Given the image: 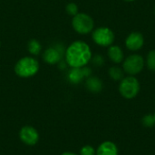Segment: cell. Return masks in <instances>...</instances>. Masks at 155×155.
<instances>
[{
    "instance_id": "9c48e42d",
    "label": "cell",
    "mask_w": 155,
    "mask_h": 155,
    "mask_svg": "<svg viewBox=\"0 0 155 155\" xmlns=\"http://www.w3.org/2000/svg\"><path fill=\"white\" fill-rule=\"evenodd\" d=\"M144 39L141 33L138 32H133L131 33L126 40H125V45L127 49L130 51H138L143 46Z\"/></svg>"
},
{
    "instance_id": "8fae6325",
    "label": "cell",
    "mask_w": 155,
    "mask_h": 155,
    "mask_svg": "<svg viewBox=\"0 0 155 155\" xmlns=\"http://www.w3.org/2000/svg\"><path fill=\"white\" fill-rule=\"evenodd\" d=\"M108 57L114 64H120L124 61V55L122 48L118 45H111L108 49Z\"/></svg>"
},
{
    "instance_id": "7402d4cb",
    "label": "cell",
    "mask_w": 155,
    "mask_h": 155,
    "mask_svg": "<svg viewBox=\"0 0 155 155\" xmlns=\"http://www.w3.org/2000/svg\"><path fill=\"white\" fill-rule=\"evenodd\" d=\"M124 1H126V2H133V1H134V0H124Z\"/></svg>"
},
{
    "instance_id": "5b68a950",
    "label": "cell",
    "mask_w": 155,
    "mask_h": 155,
    "mask_svg": "<svg viewBox=\"0 0 155 155\" xmlns=\"http://www.w3.org/2000/svg\"><path fill=\"white\" fill-rule=\"evenodd\" d=\"M144 67V59L140 54H131L124 59L123 68L125 73L129 75H136L142 72Z\"/></svg>"
},
{
    "instance_id": "7a4b0ae2",
    "label": "cell",
    "mask_w": 155,
    "mask_h": 155,
    "mask_svg": "<svg viewBox=\"0 0 155 155\" xmlns=\"http://www.w3.org/2000/svg\"><path fill=\"white\" fill-rule=\"evenodd\" d=\"M39 70V64L36 59L25 56L21 58L15 66V74L23 78H27L34 76Z\"/></svg>"
},
{
    "instance_id": "cb8c5ba5",
    "label": "cell",
    "mask_w": 155,
    "mask_h": 155,
    "mask_svg": "<svg viewBox=\"0 0 155 155\" xmlns=\"http://www.w3.org/2000/svg\"><path fill=\"white\" fill-rule=\"evenodd\" d=\"M154 11H155V9H154Z\"/></svg>"
},
{
    "instance_id": "ba28073f",
    "label": "cell",
    "mask_w": 155,
    "mask_h": 155,
    "mask_svg": "<svg viewBox=\"0 0 155 155\" xmlns=\"http://www.w3.org/2000/svg\"><path fill=\"white\" fill-rule=\"evenodd\" d=\"M65 54V51L64 49V46L61 45H56L54 46L49 47L48 49H46L44 53V60L49 64H58L64 54Z\"/></svg>"
},
{
    "instance_id": "7c38bea8",
    "label": "cell",
    "mask_w": 155,
    "mask_h": 155,
    "mask_svg": "<svg viewBox=\"0 0 155 155\" xmlns=\"http://www.w3.org/2000/svg\"><path fill=\"white\" fill-rule=\"evenodd\" d=\"M85 86L87 90L91 93H100L103 89V83L102 81L96 76H89L86 79Z\"/></svg>"
},
{
    "instance_id": "4fadbf2b",
    "label": "cell",
    "mask_w": 155,
    "mask_h": 155,
    "mask_svg": "<svg viewBox=\"0 0 155 155\" xmlns=\"http://www.w3.org/2000/svg\"><path fill=\"white\" fill-rule=\"evenodd\" d=\"M68 80L70 83L72 84H77L79 83H81L83 81L84 77V72H83V67L81 68H72L69 73H68Z\"/></svg>"
},
{
    "instance_id": "e0dca14e",
    "label": "cell",
    "mask_w": 155,
    "mask_h": 155,
    "mask_svg": "<svg viewBox=\"0 0 155 155\" xmlns=\"http://www.w3.org/2000/svg\"><path fill=\"white\" fill-rule=\"evenodd\" d=\"M79 155H96V150L91 145H84L80 149Z\"/></svg>"
},
{
    "instance_id": "2e32d148",
    "label": "cell",
    "mask_w": 155,
    "mask_h": 155,
    "mask_svg": "<svg viewBox=\"0 0 155 155\" xmlns=\"http://www.w3.org/2000/svg\"><path fill=\"white\" fill-rule=\"evenodd\" d=\"M146 65L149 70L155 72V50H152L147 54Z\"/></svg>"
},
{
    "instance_id": "44dd1931",
    "label": "cell",
    "mask_w": 155,
    "mask_h": 155,
    "mask_svg": "<svg viewBox=\"0 0 155 155\" xmlns=\"http://www.w3.org/2000/svg\"><path fill=\"white\" fill-rule=\"evenodd\" d=\"M61 155H78V154H76V153H72V152H64V153H63Z\"/></svg>"
},
{
    "instance_id": "8992f818",
    "label": "cell",
    "mask_w": 155,
    "mask_h": 155,
    "mask_svg": "<svg viewBox=\"0 0 155 155\" xmlns=\"http://www.w3.org/2000/svg\"><path fill=\"white\" fill-rule=\"evenodd\" d=\"M93 40L100 46H111L114 41V34L108 27H98L93 32Z\"/></svg>"
},
{
    "instance_id": "ffe728a7",
    "label": "cell",
    "mask_w": 155,
    "mask_h": 155,
    "mask_svg": "<svg viewBox=\"0 0 155 155\" xmlns=\"http://www.w3.org/2000/svg\"><path fill=\"white\" fill-rule=\"evenodd\" d=\"M93 63L94 65L96 66H101L104 64V57L102 55H95L94 58H93Z\"/></svg>"
},
{
    "instance_id": "ac0fdd59",
    "label": "cell",
    "mask_w": 155,
    "mask_h": 155,
    "mask_svg": "<svg viewBox=\"0 0 155 155\" xmlns=\"http://www.w3.org/2000/svg\"><path fill=\"white\" fill-rule=\"evenodd\" d=\"M143 124L145 127H149V128L153 127L155 124L153 115H152V114H147V115H145V116L143 118Z\"/></svg>"
},
{
    "instance_id": "30bf717a",
    "label": "cell",
    "mask_w": 155,
    "mask_h": 155,
    "mask_svg": "<svg viewBox=\"0 0 155 155\" xmlns=\"http://www.w3.org/2000/svg\"><path fill=\"white\" fill-rule=\"evenodd\" d=\"M96 155H118V148L113 142L105 141L96 149Z\"/></svg>"
},
{
    "instance_id": "d6986e66",
    "label": "cell",
    "mask_w": 155,
    "mask_h": 155,
    "mask_svg": "<svg viewBox=\"0 0 155 155\" xmlns=\"http://www.w3.org/2000/svg\"><path fill=\"white\" fill-rule=\"evenodd\" d=\"M66 12L70 15L74 16L78 14V6L74 3H70L66 5Z\"/></svg>"
},
{
    "instance_id": "9a60e30c",
    "label": "cell",
    "mask_w": 155,
    "mask_h": 155,
    "mask_svg": "<svg viewBox=\"0 0 155 155\" xmlns=\"http://www.w3.org/2000/svg\"><path fill=\"white\" fill-rule=\"evenodd\" d=\"M27 48H28V51L32 54H38L41 52L42 46H41V45H40V43L38 41L33 39V40H31V41L28 42Z\"/></svg>"
},
{
    "instance_id": "52a82bcc",
    "label": "cell",
    "mask_w": 155,
    "mask_h": 155,
    "mask_svg": "<svg viewBox=\"0 0 155 155\" xmlns=\"http://www.w3.org/2000/svg\"><path fill=\"white\" fill-rule=\"evenodd\" d=\"M18 136L20 141L28 146H34L39 141V133L38 131L31 126V125H25L23 126L18 133Z\"/></svg>"
},
{
    "instance_id": "6da1fadb",
    "label": "cell",
    "mask_w": 155,
    "mask_h": 155,
    "mask_svg": "<svg viewBox=\"0 0 155 155\" xmlns=\"http://www.w3.org/2000/svg\"><path fill=\"white\" fill-rule=\"evenodd\" d=\"M66 64L72 68H81L85 66L92 58L90 46L83 41L72 43L65 50Z\"/></svg>"
},
{
    "instance_id": "5bb4252c",
    "label": "cell",
    "mask_w": 155,
    "mask_h": 155,
    "mask_svg": "<svg viewBox=\"0 0 155 155\" xmlns=\"http://www.w3.org/2000/svg\"><path fill=\"white\" fill-rule=\"evenodd\" d=\"M109 75L114 81H120L124 78V71L117 66H113L109 69Z\"/></svg>"
},
{
    "instance_id": "3957f363",
    "label": "cell",
    "mask_w": 155,
    "mask_h": 155,
    "mask_svg": "<svg viewBox=\"0 0 155 155\" xmlns=\"http://www.w3.org/2000/svg\"><path fill=\"white\" fill-rule=\"evenodd\" d=\"M140 91V83L133 75L124 77L121 80L119 92L123 97L126 99L134 98Z\"/></svg>"
},
{
    "instance_id": "603a6c76",
    "label": "cell",
    "mask_w": 155,
    "mask_h": 155,
    "mask_svg": "<svg viewBox=\"0 0 155 155\" xmlns=\"http://www.w3.org/2000/svg\"><path fill=\"white\" fill-rule=\"evenodd\" d=\"M153 117H154V121H155V114H153Z\"/></svg>"
},
{
    "instance_id": "277c9868",
    "label": "cell",
    "mask_w": 155,
    "mask_h": 155,
    "mask_svg": "<svg viewBox=\"0 0 155 155\" xmlns=\"http://www.w3.org/2000/svg\"><path fill=\"white\" fill-rule=\"evenodd\" d=\"M72 25L77 33L81 35H86L93 31L94 22L89 15L84 13H78L74 16Z\"/></svg>"
}]
</instances>
